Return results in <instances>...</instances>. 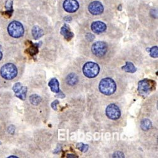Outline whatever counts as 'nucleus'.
<instances>
[{"mask_svg":"<svg viewBox=\"0 0 158 158\" xmlns=\"http://www.w3.org/2000/svg\"><path fill=\"white\" fill-rule=\"evenodd\" d=\"M100 92L104 95H110L114 93L116 85L114 81L110 78H105L100 80L99 85Z\"/></svg>","mask_w":158,"mask_h":158,"instance_id":"nucleus-1","label":"nucleus"},{"mask_svg":"<svg viewBox=\"0 0 158 158\" xmlns=\"http://www.w3.org/2000/svg\"><path fill=\"white\" fill-rule=\"evenodd\" d=\"M0 74L4 79L12 80L17 76L18 70L16 66L14 64L7 63L1 67Z\"/></svg>","mask_w":158,"mask_h":158,"instance_id":"nucleus-2","label":"nucleus"},{"mask_svg":"<svg viewBox=\"0 0 158 158\" xmlns=\"http://www.w3.org/2000/svg\"><path fill=\"white\" fill-rule=\"evenodd\" d=\"M8 32L12 37L19 38L24 33V28L21 23L17 21H13L8 27Z\"/></svg>","mask_w":158,"mask_h":158,"instance_id":"nucleus-3","label":"nucleus"},{"mask_svg":"<svg viewBox=\"0 0 158 158\" xmlns=\"http://www.w3.org/2000/svg\"><path fill=\"white\" fill-rule=\"evenodd\" d=\"M100 71L99 65L94 62H87L83 67V73L88 78H94L96 76Z\"/></svg>","mask_w":158,"mask_h":158,"instance_id":"nucleus-4","label":"nucleus"},{"mask_svg":"<svg viewBox=\"0 0 158 158\" xmlns=\"http://www.w3.org/2000/svg\"><path fill=\"white\" fill-rule=\"evenodd\" d=\"M108 50L107 45L103 41L95 42L92 44V53L98 57H102L106 53Z\"/></svg>","mask_w":158,"mask_h":158,"instance_id":"nucleus-5","label":"nucleus"},{"mask_svg":"<svg viewBox=\"0 0 158 158\" xmlns=\"http://www.w3.org/2000/svg\"><path fill=\"white\" fill-rule=\"evenodd\" d=\"M106 114L109 119L116 120L120 117L121 111L115 104H110L106 108Z\"/></svg>","mask_w":158,"mask_h":158,"instance_id":"nucleus-6","label":"nucleus"},{"mask_svg":"<svg viewBox=\"0 0 158 158\" xmlns=\"http://www.w3.org/2000/svg\"><path fill=\"white\" fill-rule=\"evenodd\" d=\"M152 81L147 79H144L140 81L138 85V91L141 95H147L149 94L152 90V85L151 84Z\"/></svg>","mask_w":158,"mask_h":158,"instance_id":"nucleus-7","label":"nucleus"},{"mask_svg":"<svg viewBox=\"0 0 158 158\" xmlns=\"http://www.w3.org/2000/svg\"><path fill=\"white\" fill-rule=\"evenodd\" d=\"M79 4L76 0H65L63 3L65 10L68 13H74L79 9Z\"/></svg>","mask_w":158,"mask_h":158,"instance_id":"nucleus-8","label":"nucleus"},{"mask_svg":"<svg viewBox=\"0 0 158 158\" xmlns=\"http://www.w3.org/2000/svg\"><path fill=\"white\" fill-rule=\"evenodd\" d=\"M89 11L94 15H98L101 14L104 11L103 4L99 1H93L89 4Z\"/></svg>","mask_w":158,"mask_h":158,"instance_id":"nucleus-9","label":"nucleus"},{"mask_svg":"<svg viewBox=\"0 0 158 158\" xmlns=\"http://www.w3.org/2000/svg\"><path fill=\"white\" fill-rule=\"evenodd\" d=\"M91 29L94 33H100L106 31V25L102 22L96 21L92 23Z\"/></svg>","mask_w":158,"mask_h":158,"instance_id":"nucleus-10","label":"nucleus"},{"mask_svg":"<svg viewBox=\"0 0 158 158\" xmlns=\"http://www.w3.org/2000/svg\"><path fill=\"white\" fill-rule=\"evenodd\" d=\"M61 33L67 40H70L74 36V33L71 32H70V28L67 25H65L61 27Z\"/></svg>","mask_w":158,"mask_h":158,"instance_id":"nucleus-11","label":"nucleus"},{"mask_svg":"<svg viewBox=\"0 0 158 158\" xmlns=\"http://www.w3.org/2000/svg\"><path fill=\"white\" fill-rule=\"evenodd\" d=\"M49 86L52 92L55 93H58L60 92L59 82L56 79H52L49 82Z\"/></svg>","mask_w":158,"mask_h":158,"instance_id":"nucleus-12","label":"nucleus"},{"mask_svg":"<svg viewBox=\"0 0 158 158\" xmlns=\"http://www.w3.org/2000/svg\"><path fill=\"white\" fill-rule=\"evenodd\" d=\"M32 36L35 39H38L41 38L43 35H44V32H43L42 29L38 27V26H34L32 28Z\"/></svg>","mask_w":158,"mask_h":158,"instance_id":"nucleus-13","label":"nucleus"},{"mask_svg":"<svg viewBox=\"0 0 158 158\" xmlns=\"http://www.w3.org/2000/svg\"><path fill=\"white\" fill-rule=\"evenodd\" d=\"M78 81H79L78 76L74 74H70L67 76L66 77V82L68 85H74L76 84V83L78 82Z\"/></svg>","mask_w":158,"mask_h":158,"instance_id":"nucleus-14","label":"nucleus"},{"mask_svg":"<svg viewBox=\"0 0 158 158\" xmlns=\"http://www.w3.org/2000/svg\"><path fill=\"white\" fill-rule=\"evenodd\" d=\"M122 69L128 73H134L137 70L134 65L132 63H131V62L129 61L126 62V65L122 67Z\"/></svg>","mask_w":158,"mask_h":158,"instance_id":"nucleus-15","label":"nucleus"},{"mask_svg":"<svg viewBox=\"0 0 158 158\" xmlns=\"http://www.w3.org/2000/svg\"><path fill=\"white\" fill-rule=\"evenodd\" d=\"M141 127L143 130H148L152 127V122L149 119H143L141 122Z\"/></svg>","mask_w":158,"mask_h":158,"instance_id":"nucleus-16","label":"nucleus"},{"mask_svg":"<svg viewBox=\"0 0 158 158\" xmlns=\"http://www.w3.org/2000/svg\"><path fill=\"white\" fill-rule=\"evenodd\" d=\"M27 91V88L26 87H22L20 91L15 93L16 96L20 98L22 100H25L26 98V93Z\"/></svg>","mask_w":158,"mask_h":158,"instance_id":"nucleus-17","label":"nucleus"},{"mask_svg":"<svg viewBox=\"0 0 158 158\" xmlns=\"http://www.w3.org/2000/svg\"><path fill=\"white\" fill-rule=\"evenodd\" d=\"M30 102L33 105H38L41 102V98L40 96L36 94H33L30 96Z\"/></svg>","mask_w":158,"mask_h":158,"instance_id":"nucleus-18","label":"nucleus"},{"mask_svg":"<svg viewBox=\"0 0 158 158\" xmlns=\"http://www.w3.org/2000/svg\"><path fill=\"white\" fill-rule=\"evenodd\" d=\"M12 5H13V0H7V1L6 2L5 7L7 9V13L8 14H12L13 9H12Z\"/></svg>","mask_w":158,"mask_h":158,"instance_id":"nucleus-19","label":"nucleus"},{"mask_svg":"<svg viewBox=\"0 0 158 158\" xmlns=\"http://www.w3.org/2000/svg\"><path fill=\"white\" fill-rule=\"evenodd\" d=\"M76 147H77L78 149H79L80 151H82L83 152H86L89 149V146L86 145V144H84V143L82 142L77 143Z\"/></svg>","mask_w":158,"mask_h":158,"instance_id":"nucleus-20","label":"nucleus"},{"mask_svg":"<svg viewBox=\"0 0 158 158\" xmlns=\"http://www.w3.org/2000/svg\"><path fill=\"white\" fill-rule=\"evenodd\" d=\"M28 52L31 55H35L38 52L37 47H36L35 45L32 46L31 47H30L28 49Z\"/></svg>","mask_w":158,"mask_h":158,"instance_id":"nucleus-21","label":"nucleus"},{"mask_svg":"<svg viewBox=\"0 0 158 158\" xmlns=\"http://www.w3.org/2000/svg\"><path fill=\"white\" fill-rule=\"evenodd\" d=\"M150 54L152 58H157L158 56V50L157 46H154L152 47L150 51Z\"/></svg>","mask_w":158,"mask_h":158,"instance_id":"nucleus-22","label":"nucleus"},{"mask_svg":"<svg viewBox=\"0 0 158 158\" xmlns=\"http://www.w3.org/2000/svg\"><path fill=\"white\" fill-rule=\"evenodd\" d=\"M23 86L22 85L21 83H16L15 85H14V86L13 87V91L15 92V93L18 92V91H20V90H21V89L22 88Z\"/></svg>","mask_w":158,"mask_h":158,"instance_id":"nucleus-23","label":"nucleus"},{"mask_svg":"<svg viewBox=\"0 0 158 158\" xmlns=\"http://www.w3.org/2000/svg\"><path fill=\"white\" fill-rule=\"evenodd\" d=\"M59 103H60V102L58 101V100H55V101H53L51 103L52 108L54 110H57V104H58Z\"/></svg>","mask_w":158,"mask_h":158,"instance_id":"nucleus-24","label":"nucleus"},{"mask_svg":"<svg viewBox=\"0 0 158 158\" xmlns=\"http://www.w3.org/2000/svg\"><path fill=\"white\" fill-rule=\"evenodd\" d=\"M113 157H124V154L122 152H116L113 154Z\"/></svg>","mask_w":158,"mask_h":158,"instance_id":"nucleus-25","label":"nucleus"},{"mask_svg":"<svg viewBox=\"0 0 158 158\" xmlns=\"http://www.w3.org/2000/svg\"><path fill=\"white\" fill-rule=\"evenodd\" d=\"M8 132L12 135V134H13V133L15 132V127H14L13 125H11L8 127Z\"/></svg>","mask_w":158,"mask_h":158,"instance_id":"nucleus-26","label":"nucleus"},{"mask_svg":"<svg viewBox=\"0 0 158 158\" xmlns=\"http://www.w3.org/2000/svg\"><path fill=\"white\" fill-rule=\"evenodd\" d=\"M2 56H3V55H2V52H1V51H0V60H1V58H2Z\"/></svg>","mask_w":158,"mask_h":158,"instance_id":"nucleus-27","label":"nucleus"},{"mask_svg":"<svg viewBox=\"0 0 158 158\" xmlns=\"http://www.w3.org/2000/svg\"><path fill=\"white\" fill-rule=\"evenodd\" d=\"M9 158H10V157H15V158H17V157H16V156H9Z\"/></svg>","mask_w":158,"mask_h":158,"instance_id":"nucleus-28","label":"nucleus"}]
</instances>
